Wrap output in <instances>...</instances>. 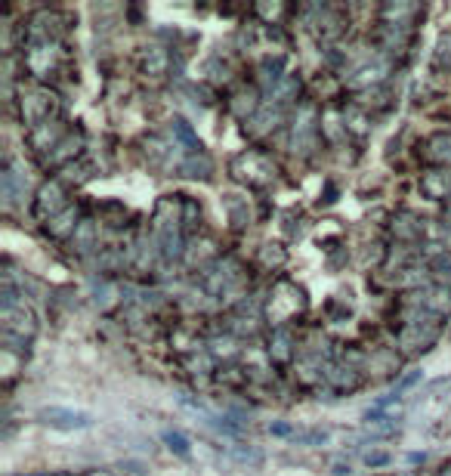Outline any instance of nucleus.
<instances>
[{"label":"nucleus","mask_w":451,"mask_h":476,"mask_svg":"<svg viewBox=\"0 0 451 476\" xmlns=\"http://www.w3.org/2000/svg\"><path fill=\"white\" fill-rule=\"evenodd\" d=\"M167 442H170V449L176 451V455H189V445H185V439L179 436V433H167Z\"/></svg>","instance_id":"obj_2"},{"label":"nucleus","mask_w":451,"mask_h":476,"mask_svg":"<svg viewBox=\"0 0 451 476\" xmlns=\"http://www.w3.org/2000/svg\"><path fill=\"white\" fill-rule=\"evenodd\" d=\"M49 427H59V430H80V427H90V414L84 411H68V408H47L41 414Z\"/></svg>","instance_id":"obj_1"}]
</instances>
